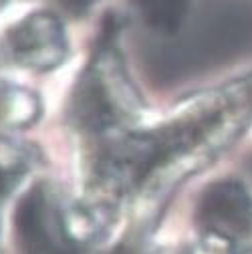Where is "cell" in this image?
<instances>
[{
  "mask_svg": "<svg viewBox=\"0 0 252 254\" xmlns=\"http://www.w3.org/2000/svg\"><path fill=\"white\" fill-rule=\"evenodd\" d=\"M14 234L18 254H77L65 216L43 186L33 188L20 200L14 214Z\"/></svg>",
  "mask_w": 252,
  "mask_h": 254,
  "instance_id": "6da1fadb",
  "label": "cell"
},
{
  "mask_svg": "<svg viewBox=\"0 0 252 254\" xmlns=\"http://www.w3.org/2000/svg\"><path fill=\"white\" fill-rule=\"evenodd\" d=\"M8 49L18 65L33 71H51L67 55L65 30L57 16L33 12L8 30Z\"/></svg>",
  "mask_w": 252,
  "mask_h": 254,
  "instance_id": "7a4b0ae2",
  "label": "cell"
},
{
  "mask_svg": "<svg viewBox=\"0 0 252 254\" xmlns=\"http://www.w3.org/2000/svg\"><path fill=\"white\" fill-rule=\"evenodd\" d=\"M198 220L206 232L252 238V194L238 182H218L200 198Z\"/></svg>",
  "mask_w": 252,
  "mask_h": 254,
  "instance_id": "3957f363",
  "label": "cell"
},
{
  "mask_svg": "<svg viewBox=\"0 0 252 254\" xmlns=\"http://www.w3.org/2000/svg\"><path fill=\"white\" fill-rule=\"evenodd\" d=\"M103 77L105 75L99 69H91L81 77L79 89L75 91L73 115L85 129H105V127L115 125L117 119L125 113V109L119 105L123 95H115Z\"/></svg>",
  "mask_w": 252,
  "mask_h": 254,
  "instance_id": "277c9868",
  "label": "cell"
},
{
  "mask_svg": "<svg viewBox=\"0 0 252 254\" xmlns=\"http://www.w3.org/2000/svg\"><path fill=\"white\" fill-rule=\"evenodd\" d=\"M39 99L30 91L18 87H6L0 91V121L2 123L12 127L28 125L39 117Z\"/></svg>",
  "mask_w": 252,
  "mask_h": 254,
  "instance_id": "5b68a950",
  "label": "cell"
},
{
  "mask_svg": "<svg viewBox=\"0 0 252 254\" xmlns=\"http://www.w3.org/2000/svg\"><path fill=\"white\" fill-rule=\"evenodd\" d=\"M190 0H141L145 18L162 30H174Z\"/></svg>",
  "mask_w": 252,
  "mask_h": 254,
  "instance_id": "8992f818",
  "label": "cell"
},
{
  "mask_svg": "<svg viewBox=\"0 0 252 254\" xmlns=\"http://www.w3.org/2000/svg\"><path fill=\"white\" fill-rule=\"evenodd\" d=\"M24 170V157L20 151L8 143H0V202L20 180Z\"/></svg>",
  "mask_w": 252,
  "mask_h": 254,
  "instance_id": "52a82bcc",
  "label": "cell"
},
{
  "mask_svg": "<svg viewBox=\"0 0 252 254\" xmlns=\"http://www.w3.org/2000/svg\"><path fill=\"white\" fill-rule=\"evenodd\" d=\"M194 254H234L232 240L214 232H206L204 240L198 244Z\"/></svg>",
  "mask_w": 252,
  "mask_h": 254,
  "instance_id": "ba28073f",
  "label": "cell"
},
{
  "mask_svg": "<svg viewBox=\"0 0 252 254\" xmlns=\"http://www.w3.org/2000/svg\"><path fill=\"white\" fill-rule=\"evenodd\" d=\"M95 0H65V4L71 8V10H75V12H81V10H85V8H89Z\"/></svg>",
  "mask_w": 252,
  "mask_h": 254,
  "instance_id": "9c48e42d",
  "label": "cell"
},
{
  "mask_svg": "<svg viewBox=\"0 0 252 254\" xmlns=\"http://www.w3.org/2000/svg\"><path fill=\"white\" fill-rule=\"evenodd\" d=\"M4 2H6V0H0V6H2V4H4Z\"/></svg>",
  "mask_w": 252,
  "mask_h": 254,
  "instance_id": "30bf717a",
  "label": "cell"
},
{
  "mask_svg": "<svg viewBox=\"0 0 252 254\" xmlns=\"http://www.w3.org/2000/svg\"><path fill=\"white\" fill-rule=\"evenodd\" d=\"M248 254H252V252H248Z\"/></svg>",
  "mask_w": 252,
  "mask_h": 254,
  "instance_id": "8fae6325",
  "label": "cell"
}]
</instances>
